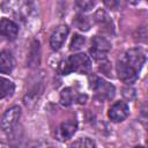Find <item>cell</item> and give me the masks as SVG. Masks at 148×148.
<instances>
[{"label":"cell","instance_id":"obj_12","mask_svg":"<svg viewBox=\"0 0 148 148\" xmlns=\"http://www.w3.org/2000/svg\"><path fill=\"white\" fill-rule=\"evenodd\" d=\"M15 61L13 56L8 51H1L0 52V73L2 74H9L14 68Z\"/></svg>","mask_w":148,"mask_h":148},{"label":"cell","instance_id":"obj_5","mask_svg":"<svg viewBox=\"0 0 148 148\" xmlns=\"http://www.w3.org/2000/svg\"><path fill=\"white\" fill-rule=\"evenodd\" d=\"M21 117V108L17 105H14L5 111L0 119V127L5 132H9L14 128V126L17 124L18 119Z\"/></svg>","mask_w":148,"mask_h":148},{"label":"cell","instance_id":"obj_1","mask_svg":"<svg viewBox=\"0 0 148 148\" xmlns=\"http://www.w3.org/2000/svg\"><path fill=\"white\" fill-rule=\"evenodd\" d=\"M89 82H90V88L94 90L97 99L103 102V101L111 99L114 96V91H116L114 86L103 80L102 77L92 75L89 77Z\"/></svg>","mask_w":148,"mask_h":148},{"label":"cell","instance_id":"obj_7","mask_svg":"<svg viewBox=\"0 0 148 148\" xmlns=\"http://www.w3.org/2000/svg\"><path fill=\"white\" fill-rule=\"evenodd\" d=\"M87 95L76 92L73 88H65L60 94V102L64 106H69L73 103L84 104L87 102Z\"/></svg>","mask_w":148,"mask_h":148},{"label":"cell","instance_id":"obj_2","mask_svg":"<svg viewBox=\"0 0 148 148\" xmlns=\"http://www.w3.org/2000/svg\"><path fill=\"white\" fill-rule=\"evenodd\" d=\"M110 50H111V44L106 38L102 36H95L92 38L90 54L95 60H104Z\"/></svg>","mask_w":148,"mask_h":148},{"label":"cell","instance_id":"obj_13","mask_svg":"<svg viewBox=\"0 0 148 148\" xmlns=\"http://www.w3.org/2000/svg\"><path fill=\"white\" fill-rule=\"evenodd\" d=\"M94 17H95V21L97 22V24L101 27V29L106 30L108 32H112L113 31L112 21H111V18L109 17V15L104 10H102V9L97 10Z\"/></svg>","mask_w":148,"mask_h":148},{"label":"cell","instance_id":"obj_15","mask_svg":"<svg viewBox=\"0 0 148 148\" xmlns=\"http://www.w3.org/2000/svg\"><path fill=\"white\" fill-rule=\"evenodd\" d=\"M28 61H29V66H36L37 64H39V43H38V40L32 42L30 53L28 57Z\"/></svg>","mask_w":148,"mask_h":148},{"label":"cell","instance_id":"obj_17","mask_svg":"<svg viewBox=\"0 0 148 148\" xmlns=\"http://www.w3.org/2000/svg\"><path fill=\"white\" fill-rule=\"evenodd\" d=\"M86 43V38L81 35H74L72 42H71V51H77L80 50Z\"/></svg>","mask_w":148,"mask_h":148},{"label":"cell","instance_id":"obj_21","mask_svg":"<svg viewBox=\"0 0 148 148\" xmlns=\"http://www.w3.org/2000/svg\"><path fill=\"white\" fill-rule=\"evenodd\" d=\"M103 2H104V5H105L108 8L112 9V10H117V9L119 8V2H118V0H103Z\"/></svg>","mask_w":148,"mask_h":148},{"label":"cell","instance_id":"obj_9","mask_svg":"<svg viewBox=\"0 0 148 148\" xmlns=\"http://www.w3.org/2000/svg\"><path fill=\"white\" fill-rule=\"evenodd\" d=\"M125 60H126V62H128L132 67H134L139 72L146 61V56L141 49H131L126 52Z\"/></svg>","mask_w":148,"mask_h":148},{"label":"cell","instance_id":"obj_4","mask_svg":"<svg viewBox=\"0 0 148 148\" xmlns=\"http://www.w3.org/2000/svg\"><path fill=\"white\" fill-rule=\"evenodd\" d=\"M68 65L72 69V72H76V73H81V74H86L90 71L91 68V62L90 59L87 54L84 53H77V54H73L68 59Z\"/></svg>","mask_w":148,"mask_h":148},{"label":"cell","instance_id":"obj_11","mask_svg":"<svg viewBox=\"0 0 148 148\" xmlns=\"http://www.w3.org/2000/svg\"><path fill=\"white\" fill-rule=\"evenodd\" d=\"M0 34L8 39H15L18 34V27L9 18H2L0 21Z\"/></svg>","mask_w":148,"mask_h":148},{"label":"cell","instance_id":"obj_16","mask_svg":"<svg viewBox=\"0 0 148 148\" xmlns=\"http://www.w3.org/2000/svg\"><path fill=\"white\" fill-rule=\"evenodd\" d=\"M76 28H79L82 31H87L90 29V21L88 17L83 16V15H76V17L74 18V22Z\"/></svg>","mask_w":148,"mask_h":148},{"label":"cell","instance_id":"obj_23","mask_svg":"<svg viewBox=\"0 0 148 148\" xmlns=\"http://www.w3.org/2000/svg\"><path fill=\"white\" fill-rule=\"evenodd\" d=\"M0 147H6V145H5V143H2V142H0Z\"/></svg>","mask_w":148,"mask_h":148},{"label":"cell","instance_id":"obj_10","mask_svg":"<svg viewBox=\"0 0 148 148\" xmlns=\"http://www.w3.org/2000/svg\"><path fill=\"white\" fill-rule=\"evenodd\" d=\"M76 130H77V124L74 120L64 121L57 130V138L60 141H66L75 134Z\"/></svg>","mask_w":148,"mask_h":148},{"label":"cell","instance_id":"obj_19","mask_svg":"<svg viewBox=\"0 0 148 148\" xmlns=\"http://www.w3.org/2000/svg\"><path fill=\"white\" fill-rule=\"evenodd\" d=\"M76 5L80 9L87 12L92 9V7L95 6V0H76Z\"/></svg>","mask_w":148,"mask_h":148},{"label":"cell","instance_id":"obj_14","mask_svg":"<svg viewBox=\"0 0 148 148\" xmlns=\"http://www.w3.org/2000/svg\"><path fill=\"white\" fill-rule=\"evenodd\" d=\"M14 89H15V86L10 80L0 76V99L13 95Z\"/></svg>","mask_w":148,"mask_h":148},{"label":"cell","instance_id":"obj_20","mask_svg":"<svg viewBox=\"0 0 148 148\" xmlns=\"http://www.w3.org/2000/svg\"><path fill=\"white\" fill-rule=\"evenodd\" d=\"M71 72H72V69H71V67H69V65H68V61H67V60L61 61L60 65H59V67H58V73L61 74V75H67V74H69Z\"/></svg>","mask_w":148,"mask_h":148},{"label":"cell","instance_id":"obj_22","mask_svg":"<svg viewBox=\"0 0 148 148\" xmlns=\"http://www.w3.org/2000/svg\"><path fill=\"white\" fill-rule=\"evenodd\" d=\"M126 1H127V2H130V3H132V5H136L140 0H126Z\"/></svg>","mask_w":148,"mask_h":148},{"label":"cell","instance_id":"obj_18","mask_svg":"<svg viewBox=\"0 0 148 148\" xmlns=\"http://www.w3.org/2000/svg\"><path fill=\"white\" fill-rule=\"evenodd\" d=\"M71 147H87V148H91L95 147V142L88 138H83V139H79L77 141L73 142L71 145Z\"/></svg>","mask_w":148,"mask_h":148},{"label":"cell","instance_id":"obj_6","mask_svg":"<svg viewBox=\"0 0 148 148\" xmlns=\"http://www.w3.org/2000/svg\"><path fill=\"white\" fill-rule=\"evenodd\" d=\"M130 114V108L127 105V103L123 102V101H118L116 102L108 112L109 118L113 121V123H120L123 120H125Z\"/></svg>","mask_w":148,"mask_h":148},{"label":"cell","instance_id":"obj_8","mask_svg":"<svg viewBox=\"0 0 148 148\" xmlns=\"http://www.w3.org/2000/svg\"><path fill=\"white\" fill-rule=\"evenodd\" d=\"M68 32H69V30H68L67 25L61 24V25L57 27L56 30L52 32V35L50 37V46H51V49L54 50V51L59 50L62 46L64 42L66 40V37H67Z\"/></svg>","mask_w":148,"mask_h":148},{"label":"cell","instance_id":"obj_3","mask_svg":"<svg viewBox=\"0 0 148 148\" xmlns=\"http://www.w3.org/2000/svg\"><path fill=\"white\" fill-rule=\"evenodd\" d=\"M116 69H117V74H118V77L124 82V83H127V84H132L136 81L138 79V71L132 67L128 62H126L125 59L123 60H118L117 62V66H116Z\"/></svg>","mask_w":148,"mask_h":148}]
</instances>
